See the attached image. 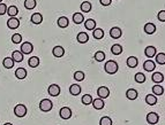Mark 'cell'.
<instances>
[{
  "mask_svg": "<svg viewBox=\"0 0 165 125\" xmlns=\"http://www.w3.org/2000/svg\"><path fill=\"white\" fill-rule=\"evenodd\" d=\"M99 125H112V119L109 117V116H104V117L100 118Z\"/></svg>",
  "mask_w": 165,
  "mask_h": 125,
  "instance_id": "obj_41",
  "label": "cell"
},
{
  "mask_svg": "<svg viewBox=\"0 0 165 125\" xmlns=\"http://www.w3.org/2000/svg\"><path fill=\"white\" fill-rule=\"evenodd\" d=\"M10 58L13 59L14 62H19V63H20V62L23 61V54L20 51H14L12 53V56H10Z\"/></svg>",
  "mask_w": 165,
  "mask_h": 125,
  "instance_id": "obj_22",
  "label": "cell"
},
{
  "mask_svg": "<svg viewBox=\"0 0 165 125\" xmlns=\"http://www.w3.org/2000/svg\"><path fill=\"white\" fill-rule=\"evenodd\" d=\"M68 23H69V21H68V18L66 17V16H61V17H59V18H58V21H57L58 27H59V28H61V29H65V28H67Z\"/></svg>",
  "mask_w": 165,
  "mask_h": 125,
  "instance_id": "obj_19",
  "label": "cell"
},
{
  "mask_svg": "<svg viewBox=\"0 0 165 125\" xmlns=\"http://www.w3.org/2000/svg\"><path fill=\"white\" fill-rule=\"evenodd\" d=\"M22 41V36L20 33H14L12 36V43L13 44H20Z\"/></svg>",
  "mask_w": 165,
  "mask_h": 125,
  "instance_id": "obj_42",
  "label": "cell"
},
{
  "mask_svg": "<svg viewBox=\"0 0 165 125\" xmlns=\"http://www.w3.org/2000/svg\"><path fill=\"white\" fill-rule=\"evenodd\" d=\"M92 36L95 39H102L104 37V31H103V29H94L92 30Z\"/></svg>",
  "mask_w": 165,
  "mask_h": 125,
  "instance_id": "obj_34",
  "label": "cell"
},
{
  "mask_svg": "<svg viewBox=\"0 0 165 125\" xmlns=\"http://www.w3.org/2000/svg\"><path fill=\"white\" fill-rule=\"evenodd\" d=\"M152 93H154V95H162L164 93V88L160 85L156 84L155 86H152Z\"/></svg>",
  "mask_w": 165,
  "mask_h": 125,
  "instance_id": "obj_32",
  "label": "cell"
},
{
  "mask_svg": "<svg viewBox=\"0 0 165 125\" xmlns=\"http://www.w3.org/2000/svg\"><path fill=\"white\" fill-rule=\"evenodd\" d=\"M155 64H156V63L149 59L143 63V68H144V70H146V71H149L150 72V71H154V70H155V68H156Z\"/></svg>",
  "mask_w": 165,
  "mask_h": 125,
  "instance_id": "obj_13",
  "label": "cell"
},
{
  "mask_svg": "<svg viewBox=\"0 0 165 125\" xmlns=\"http://www.w3.org/2000/svg\"><path fill=\"white\" fill-rule=\"evenodd\" d=\"M146 102L149 106H155L157 103V96L154 95V94H148L146 96Z\"/></svg>",
  "mask_w": 165,
  "mask_h": 125,
  "instance_id": "obj_25",
  "label": "cell"
},
{
  "mask_svg": "<svg viewBox=\"0 0 165 125\" xmlns=\"http://www.w3.org/2000/svg\"><path fill=\"white\" fill-rule=\"evenodd\" d=\"M7 14L9 15V17H15L19 14V9L16 6H10V7L7 8Z\"/></svg>",
  "mask_w": 165,
  "mask_h": 125,
  "instance_id": "obj_35",
  "label": "cell"
},
{
  "mask_svg": "<svg viewBox=\"0 0 165 125\" xmlns=\"http://www.w3.org/2000/svg\"><path fill=\"white\" fill-rule=\"evenodd\" d=\"M32 51H34V46L29 41H26V43H23L21 45V53L22 54H27L28 55L30 53H32Z\"/></svg>",
  "mask_w": 165,
  "mask_h": 125,
  "instance_id": "obj_8",
  "label": "cell"
},
{
  "mask_svg": "<svg viewBox=\"0 0 165 125\" xmlns=\"http://www.w3.org/2000/svg\"><path fill=\"white\" fill-rule=\"evenodd\" d=\"M122 46L119 44H116V45H113L112 47H111V53L112 54H114V55H119V54H121L122 53Z\"/></svg>",
  "mask_w": 165,
  "mask_h": 125,
  "instance_id": "obj_30",
  "label": "cell"
},
{
  "mask_svg": "<svg viewBox=\"0 0 165 125\" xmlns=\"http://www.w3.org/2000/svg\"><path fill=\"white\" fill-rule=\"evenodd\" d=\"M156 47H154V46H148V47H146V50H144V54H146V56H148L149 59L151 58H154L155 55H156Z\"/></svg>",
  "mask_w": 165,
  "mask_h": 125,
  "instance_id": "obj_18",
  "label": "cell"
},
{
  "mask_svg": "<svg viewBox=\"0 0 165 125\" xmlns=\"http://www.w3.org/2000/svg\"><path fill=\"white\" fill-rule=\"evenodd\" d=\"M76 40H77L80 44H86V43H88V40H89V36H88L86 32H80V33H77V36H76Z\"/></svg>",
  "mask_w": 165,
  "mask_h": 125,
  "instance_id": "obj_17",
  "label": "cell"
},
{
  "mask_svg": "<svg viewBox=\"0 0 165 125\" xmlns=\"http://www.w3.org/2000/svg\"><path fill=\"white\" fill-rule=\"evenodd\" d=\"M121 35H122V31L118 27H113L112 29L110 30V36L113 39H118V38L121 37Z\"/></svg>",
  "mask_w": 165,
  "mask_h": 125,
  "instance_id": "obj_12",
  "label": "cell"
},
{
  "mask_svg": "<svg viewBox=\"0 0 165 125\" xmlns=\"http://www.w3.org/2000/svg\"><path fill=\"white\" fill-rule=\"evenodd\" d=\"M134 79L136 83H139V84H143V83L146 81V75L142 74V72H137V74L135 75Z\"/></svg>",
  "mask_w": 165,
  "mask_h": 125,
  "instance_id": "obj_38",
  "label": "cell"
},
{
  "mask_svg": "<svg viewBox=\"0 0 165 125\" xmlns=\"http://www.w3.org/2000/svg\"><path fill=\"white\" fill-rule=\"evenodd\" d=\"M157 18L160 21V22H165V10H160V12H158Z\"/></svg>",
  "mask_w": 165,
  "mask_h": 125,
  "instance_id": "obj_44",
  "label": "cell"
},
{
  "mask_svg": "<svg viewBox=\"0 0 165 125\" xmlns=\"http://www.w3.org/2000/svg\"><path fill=\"white\" fill-rule=\"evenodd\" d=\"M81 101L84 106H88V104H91L92 102V96L90 95V94H84L82 96V99H81Z\"/></svg>",
  "mask_w": 165,
  "mask_h": 125,
  "instance_id": "obj_40",
  "label": "cell"
},
{
  "mask_svg": "<svg viewBox=\"0 0 165 125\" xmlns=\"http://www.w3.org/2000/svg\"><path fill=\"white\" fill-rule=\"evenodd\" d=\"M30 20H31V22L34 23V24H40V23L43 22V15L40 14V13H34V14L31 15Z\"/></svg>",
  "mask_w": 165,
  "mask_h": 125,
  "instance_id": "obj_15",
  "label": "cell"
},
{
  "mask_svg": "<svg viewBox=\"0 0 165 125\" xmlns=\"http://www.w3.org/2000/svg\"><path fill=\"white\" fill-rule=\"evenodd\" d=\"M126 96H127L128 100H136L137 96H139V93L135 88H129L126 91Z\"/></svg>",
  "mask_w": 165,
  "mask_h": 125,
  "instance_id": "obj_14",
  "label": "cell"
},
{
  "mask_svg": "<svg viewBox=\"0 0 165 125\" xmlns=\"http://www.w3.org/2000/svg\"><path fill=\"white\" fill-rule=\"evenodd\" d=\"M155 58H156L157 64H160V66L165 64V53H158L157 55H155Z\"/></svg>",
  "mask_w": 165,
  "mask_h": 125,
  "instance_id": "obj_36",
  "label": "cell"
},
{
  "mask_svg": "<svg viewBox=\"0 0 165 125\" xmlns=\"http://www.w3.org/2000/svg\"><path fill=\"white\" fill-rule=\"evenodd\" d=\"M28 64L29 67L31 68H36V67L39 66V59H38V56H31L28 61Z\"/></svg>",
  "mask_w": 165,
  "mask_h": 125,
  "instance_id": "obj_33",
  "label": "cell"
},
{
  "mask_svg": "<svg viewBox=\"0 0 165 125\" xmlns=\"http://www.w3.org/2000/svg\"><path fill=\"white\" fill-rule=\"evenodd\" d=\"M53 108V103L51 100L49 99H43L40 102H39V109L44 112H47V111H51V109Z\"/></svg>",
  "mask_w": 165,
  "mask_h": 125,
  "instance_id": "obj_3",
  "label": "cell"
},
{
  "mask_svg": "<svg viewBox=\"0 0 165 125\" xmlns=\"http://www.w3.org/2000/svg\"><path fill=\"white\" fill-rule=\"evenodd\" d=\"M158 121H159V116H158L157 112H154V111H151L149 112L148 115H147V122L151 125H155L158 123Z\"/></svg>",
  "mask_w": 165,
  "mask_h": 125,
  "instance_id": "obj_5",
  "label": "cell"
},
{
  "mask_svg": "<svg viewBox=\"0 0 165 125\" xmlns=\"http://www.w3.org/2000/svg\"><path fill=\"white\" fill-rule=\"evenodd\" d=\"M126 63H127V66L129 68H135V67H137V63H139V60L137 58H135V56H129L126 61Z\"/></svg>",
  "mask_w": 165,
  "mask_h": 125,
  "instance_id": "obj_26",
  "label": "cell"
},
{
  "mask_svg": "<svg viewBox=\"0 0 165 125\" xmlns=\"http://www.w3.org/2000/svg\"><path fill=\"white\" fill-rule=\"evenodd\" d=\"M7 27L10 30H15L20 27V20L15 16V17H9V20L7 21Z\"/></svg>",
  "mask_w": 165,
  "mask_h": 125,
  "instance_id": "obj_4",
  "label": "cell"
},
{
  "mask_svg": "<svg viewBox=\"0 0 165 125\" xmlns=\"http://www.w3.org/2000/svg\"><path fill=\"white\" fill-rule=\"evenodd\" d=\"M27 107L22 104V103H19V104H16L14 107V114L16 117H24L26 115H27Z\"/></svg>",
  "mask_w": 165,
  "mask_h": 125,
  "instance_id": "obj_2",
  "label": "cell"
},
{
  "mask_svg": "<svg viewBox=\"0 0 165 125\" xmlns=\"http://www.w3.org/2000/svg\"><path fill=\"white\" fill-rule=\"evenodd\" d=\"M52 54L53 56H56V58H61L65 54V48L62 46H56V47H53Z\"/></svg>",
  "mask_w": 165,
  "mask_h": 125,
  "instance_id": "obj_11",
  "label": "cell"
},
{
  "mask_svg": "<svg viewBox=\"0 0 165 125\" xmlns=\"http://www.w3.org/2000/svg\"><path fill=\"white\" fill-rule=\"evenodd\" d=\"M69 93L72 95H79L81 93V86L79 84H73L69 86Z\"/></svg>",
  "mask_w": 165,
  "mask_h": 125,
  "instance_id": "obj_20",
  "label": "cell"
},
{
  "mask_svg": "<svg viewBox=\"0 0 165 125\" xmlns=\"http://www.w3.org/2000/svg\"><path fill=\"white\" fill-rule=\"evenodd\" d=\"M84 27H86V29L87 30L92 31L94 29H96V21H95V20H92V18L86 20V22H84Z\"/></svg>",
  "mask_w": 165,
  "mask_h": 125,
  "instance_id": "obj_24",
  "label": "cell"
},
{
  "mask_svg": "<svg viewBox=\"0 0 165 125\" xmlns=\"http://www.w3.org/2000/svg\"><path fill=\"white\" fill-rule=\"evenodd\" d=\"M86 78V75L83 71H75L74 72V79L76 81H82Z\"/></svg>",
  "mask_w": 165,
  "mask_h": 125,
  "instance_id": "obj_39",
  "label": "cell"
},
{
  "mask_svg": "<svg viewBox=\"0 0 165 125\" xmlns=\"http://www.w3.org/2000/svg\"><path fill=\"white\" fill-rule=\"evenodd\" d=\"M7 13V6L4 4V2H1L0 4V15L2 16V15H5Z\"/></svg>",
  "mask_w": 165,
  "mask_h": 125,
  "instance_id": "obj_43",
  "label": "cell"
},
{
  "mask_svg": "<svg viewBox=\"0 0 165 125\" xmlns=\"http://www.w3.org/2000/svg\"><path fill=\"white\" fill-rule=\"evenodd\" d=\"M37 6V1L36 0H26L24 1V7L26 9H34V8Z\"/></svg>",
  "mask_w": 165,
  "mask_h": 125,
  "instance_id": "obj_31",
  "label": "cell"
},
{
  "mask_svg": "<svg viewBox=\"0 0 165 125\" xmlns=\"http://www.w3.org/2000/svg\"><path fill=\"white\" fill-rule=\"evenodd\" d=\"M84 21V17H83V14L82 13H75L73 15V22L75 24H81V23Z\"/></svg>",
  "mask_w": 165,
  "mask_h": 125,
  "instance_id": "obj_29",
  "label": "cell"
},
{
  "mask_svg": "<svg viewBox=\"0 0 165 125\" xmlns=\"http://www.w3.org/2000/svg\"><path fill=\"white\" fill-rule=\"evenodd\" d=\"M99 2H100L103 6H110L111 2H112V0H99Z\"/></svg>",
  "mask_w": 165,
  "mask_h": 125,
  "instance_id": "obj_45",
  "label": "cell"
},
{
  "mask_svg": "<svg viewBox=\"0 0 165 125\" xmlns=\"http://www.w3.org/2000/svg\"><path fill=\"white\" fill-rule=\"evenodd\" d=\"M97 94L100 99L104 100V99L109 98V95H110V89L106 87V86H100V87H98L97 89Z\"/></svg>",
  "mask_w": 165,
  "mask_h": 125,
  "instance_id": "obj_9",
  "label": "cell"
},
{
  "mask_svg": "<svg viewBox=\"0 0 165 125\" xmlns=\"http://www.w3.org/2000/svg\"><path fill=\"white\" fill-rule=\"evenodd\" d=\"M80 9H81L82 13H89L91 10V4L89 1H83L81 4V6H80Z\"/></svg>",
  "mask_w": 165,
  "mask_h": 125,
  "instance_id": "obj_27",
  "label": "cell"
},
{
  "mask_svg": "<svg viewBox=\"0 0 165 125\" xmlns=\"http://www.w3.org/2000/svg\"><path fill=\"white\" fill-rule=\"evenodd\" d=\"M94 59L96 60L97 62H103L105 60V53L102 51H98L95 53V55H94Z\"/></svg>",
  "mask_w": 165,
  "mask_h": 125,
  "instance_id": "obj_37",
  "label": "cell"
},
{
  "mask_svg": "<svg viewBox=\"0 0 165 125\" xmlns=\"http://www.w3.org/2000/svg\"><path fill=\"white\" fill-rule=\"evenodd\" d=\"M144 32L147 35H154L156 32V25L154 23H147L144 25Z\"/></svg>",
  "mask_w": 165,
  "mask_h": 125,
  "instance_id": "obj_16",
  "label": "cell"
},
{
  "mask_svg": "<svg viewBox=\"0 0 165 125\" xmlns=\"http://www.w3.org/2000/svg\"><path fill=\"white\" fill-rule=\"evenodd\" d=\"M151 79L154 83H156V84H160L162 81H164V76L163 74H160V72H154L152 76H151Z\"/></svg>",
  "mask_w": 165,
  "mask_h": 125,
  "instance_id": "obj_23",
  "label": "cell"
},
{
  "mask_svg": "<svg viewBox=\"0 0 165 125\" xmlns=\"http://www.w3.org/2000/svg\"><path fill=\"white\" fill-rule=\"evenodd\" d=\"M59 115L62 119H69L72 117V109L68 107H62L59 110Z\"/></svg>",
  "mask_w": 165,
  "mask_h": 125,
  "instance_id": "obj_6",
  "label": "cell"
},
{
  "mask_svg": "<svg viewBox=\"0 0 165 125\" xmlns=\"http://www.w3.org/2000/svg\"><path fill=\"white\" fill-rule=\"evenodd\" d=\"M92 106H94V108L96 109V110H100V109H103L105 106V102L103 99H100V98H98V99H94L92 100Z\"/></svg>",
  "mask_w": 165,
  "mask_h": 125,
  "instance_id": "obj_10",
  "label": "cell"
},
{
  "mask_svg": "<svg viewBox=\"0 0 165 125\" xmlns=\"http://www.w3.org/2000/svg\"><path fill=\"white\" fill-rule=\"evenodd\" d=\"M1 1H2V0H0V4H1Z\"/></svg>",
  "mask_w": 165,
  "mask_h": 125,
  "instance_id": "obj_47",
  "label": "cell"
},
{
  "mask_svg": "<svg viewBox=\"0 0 165 125\" xmlns=\"http://www.w3.org/2000/svg\"><path fill=\"white\" fill-rule=\"evenodd\" d=\"M104 70H105V72H106V74L114 75L117 71H118V70H119V66H118V63H117L116 61L110 60V61H107V62L105 63Z\"/></svg>",
  "mask_w": 165,
  "mask_h": 125,
  "instance_id": "obj_1",
  "label": "cell"
},
{
  "mask_svg": "<svg viewBox=\"0 0 165 125\" xmlns=\"http://www.w3.org/2000/svg\"><path fill=\"white\" fill-rule=\"evenodd\" d=\"M47 93L51 96H58L60 94V87L57 84H51L47 88Z\"/></svg>",
  "mask_w": 165,
  "mask_h": 125,
  "instance_id": "obj_7",
  "label": "cell"
},
{
  "mask_svg": "<svg viewBox=\"0 0 165 125\" xmlns=\"http://www.w3.org/2000/svg\"><path fill=\"white\" fill-rule=\"evenodd\" d=\"M4 125H13V124H12V123H5Z\"/></svg>",
  "mask_w": 165,
  "mask_h": 125,
  "instance_id": "obj_46",
  "label": "cell"
},
{
  "mask_svg": "<svg viewBox=\"0 0 165 125\" xmlns=\"http://www.w3.org/2000/svg\"><path fill=\"white\" fill-rule=\"evenodd\" d=\"M2 66L6 69H12L14 67V61H13L12 58H5L4 61H2Z\"/></svg>",
  "mask_w": 165,
  "mask_h": 125,
  "instance_id": "obj_28",
  "label": "cell"
},
{
  "mask_svg": "<svg viewBox=\"0 0 165 125\" xmlns=\"http://www.w3.org/2000/svg\"><path fill=\"white\" fill-rule=\"evenodd\" d=\"M27 75H28L27 74V70L24 68H19V69L15 70V76H16L17 79H24L27 77Z\"/></svg>",
  "mask_w": 165,
  "mask_h": 125,
  "instance_id": "obj_21",
  "label": "cell"
}]
</instances>
